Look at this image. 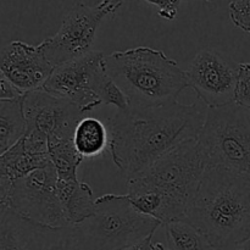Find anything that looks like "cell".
<instances>
[{
	"mask_svg": "<svg viewBox=\"0 0 250 250\" xmlns=\"http://www.w3.org/2000/svg\"><path fill=\"white\" fill-rule=\"evenodd\" d=\"M249 109H250V104H249Z\"/></svg>",
	"mask_w": 250,
	"mask_h": 250,
	"instance_id": "29",
	"label": "cell"
},
{
	"mask_svg": "<svg viewBox=\"0 0 250 250\" xmlns=\"http://www.w3.org/2000/svg\"><path fill=\"white\" fill-rule=\"evenodd\" d=\"M49 155L58 178H77V171L84 158L76 149L73 139L49 144Z\"/></svg>",
	"mask_w": 250,
	"mask_h": 250,
	"instance_id": "19",
	"label": "cell"
},
{
	"mask_svg": "<svg viewBox=\"0 0 250 250\" xmlns=\"http://www.w3.org/2000/svg\"><path fill=\"white\" fill-rule=\"evenodd\" d=\"M104 65L132 107L170 104L188 87L186 71L163 50L149 46L114 51L105 55Z\"/></svg>",
	"mask_w": 250,
	"mask_h": 250,
	"instance_id": "4",
	"label": "cell"
},
{
	"mask_svg": "<svg viewBox=\"0 0 250 250\" xmlns=\"http://www.w3.org/2000/svg\"><path fill=\"white\" fill-rule=\"evenodd\" d=\"M58 192L70 225H77L95 211V198L88 183L77 178H58Z\"/></svg>",
	"mask_w": 250,
	"mask_h": 250,
	"instance_id": "15",
	"label": "cell"
},
{
	"mask_svg": "<svg viewBox=\"0 0 250 250\" xmlns=\"http://www.w3.org/2000/svg\"><path fill=\"white\" fill-rule=\"evenodd\" d=\"M167 250H217L199 229L186 219L165 225Z\"/></svg>",
	"mask_w": 250,
	"mask_h": 250,
	"instance_id": "18",
	"label": "cell"
},
{
	"mask_svg": "<svg viewBox=\"0 0 250 250\" xmlns=\"http://www.w3.org/2000/svg\"><path fill=\"white\" fill-rule=\"evenodd\" d=\"M244 32H248V33H250V22H249L248 26H247L246 28H244Z\"/></svg>",
	"mask_w": 250,
	"mask_h": 250,
	"instance_id": "28",
	"label": "cell"
},
{
	"mask_svg": "<svg viewBox=\"0 0 250 250\" xmlns=\"http://www.w3.org/2000/svg\"><path fill=\"white\" fill-rule=\"evenodd\" d=\"M23 250H80L73 226L49 227L20 216L6 207Z\"/></svg>",
	"mask_w": 250,
	"mask_h": 250,
	"instance_id": "13",
	"label": "cell"
},
{
	"mask_svg": "<svg viewBox=\"0 0 250 250\" xmlns=\"http://www.w3.org/2000/svg\"><path fill=\"white\" fill-rule=\"evenodd\" d=\"M104 58V53L92 50L81 58L55 66L42 89L59 99L72 103L84 115L93 111L103 105L93 92V77Z\"/></svg>",
	"mask_w": 250,
	"mask_h": 250,
	"instance_id": "11",
	"label": "cell"
},
{
	"mask_svg": "<svg viewBox=\"0 0 250 250\" xmlns=\"http://www.w3.org/2000/svg\"><path fill=\"white\" fill-rule=\"evenodd\" d=\"M217 250H250V239L246 242H242V243L234 244V246L227 247L224 249H217Z\"/></svg>",
	"mask_w": 250,
	"mask_h": 250,
	"instance_id": "27",
	"label": "cell"
},
{
	"mask_svg": "<svg viewBox=\"0 0 250 250\" xmlns=\"http://www.w3.org/2000/svg\"><path fill=\"white\" fill-rule=\"evenodd\" d=\"M93 92L98 95L102 104L114 105L119 111H125L131 107V102L124 90L116 84L105 68L104 60L97 67L93 77Z\"/></svg>",
	"mask_w": 250,
	"mask_h": 250,
	"instance_id": "20",
	"label": "cell"
},
{
	"mask_svg": "<svg viewBox=\"0 0 250 250\" xmlns=\"http://www.w3.org/2000/svg\"><path fill=\"white\" fill-rule=\"evenodd\" d=\"M22 94L19 89L14 87L6 78L0 77V100H11L22 98Z\"/></svg>",
	"mask_w": 250,
	"mask_h": 250,
	"instance_id": "25",
	"label": "cell"
},
{
	"mask_svg": "<svg viewBox=\"0 0 250 250\" xmlns=\"http://www.w3.org/2000/svg\"><path fill=\"white\" fill-rule=\"evenodd\" d=\"M186 220L216 249L250 239V178L224 167H207Z\"/></svg>",
	"mask_w": 250,
	"mask_h": 250,
	"instance_id": "3",
	"label": "cell"
},
{
	"mask_svg": "<svg viewBox=\"0 0 250 250\" xmlns=\"http://www.w3.org/2000/svg\"><path fill=\"white\" fill-rule=\"evenodd\" d=\"M198 146L207 167H224L250 178V109L236 103L210 107Z\"/></svg>",
	"mask_w": 250,
	"mask_h": 250,
	"instance_id": "6",
	"label": "cell"
},
{
	"mask_svg": "<svg viewBox=\"0 0 250 250\" xmlns=\"http://www.w3.org/2000/svg\"><path fill=\"white\" fill-rule=\"evenodd\" d=\"M207 165L192 139L176 146L148 168L127 180L129 202L141 214L161 222L186 219Z\"/></svg>",
	"mask_w": 250,
	"mask_h": 250,
	"instance_id": "2",
	"label": "cell"
},
{
	"mask_svg": "<svg viewBox=\"0 0 250 250\" xmlns=\"http://www.w3.org/2000/svg\"><path fill=\"white\" fill-rule=\"evenodd\" d=\"M23 111L27 121L24 146L34 155L49 154V144L73 139L76 127L84 117L75 104L44 89L23 95Z\"/></svg>",
	"mask_w": 250,
	"mask_h": 250,
	"instance_id": "7",
	"label": "cell"
},
{
	"mask_svg": "<svg viewBox=\"0 0 250 250\" xmlns=\"http://www.w3.org/2000/svg\"><path fill=\"white\" fill-rule=\"evenodd\" d=\"M0 250H23L14 224L4 208H0Z\"/></svg>",
	"mask_w": 250,
	"mask_h": 250,
	"instance_id": "21",
	"label": "cell"
},
{
	"mask_svg": "<svg viewBox=\"0 0 250 250\" xmlns=\"http://www.w3.org/2000/svg\"><path fill=\"white\" fill-rule=\"evenodd\" d=\"M238 63L215 49H203L186 70L188 87L209 107L234 103L238 82Z\"/></svg>",
	"mask_w": 250,
	"mask_h": 250,
	"instance_id": "10",
	"label": "cell"
},
{
	"mask_svg": "<svg viewBox=\"0 0 250 250\" xmlns=\"http://www.w3.org/2000/svg\"><path fill=\"white\" fill-rule=\"evenodd\" d=\"M122 250H167V249H166V246H164L163 243L154 242V234H151V236L144 238L143 241L132 244V246L127 247V248Z\"/></svg>",
	"mask_w": 250,
	"mask_h": 250,
	"instance_id": "26",
	"label": "cell"
},
{
	"mask_svg": "<svg viewBox=\"0 0 250 250\" xmlns=\"http://www.w3.org/2000/svg\"><path fill=\"white\" fill-rule=\"evenodd\" d=\"M95 211L73 225L80 250H122L143 241L161 227L160 221L134 209L127 194H105Z\"/></svg>",
	"mask_w": 250,
	"mask_h": 250,
	"instance_id": "5",
	"label": "cell"
},
{
	"mask_svg": "<svg viewBox=\"0 0 250 250\" xmlns=\"http://www.w3.org/2000/svg\"><path fill=\"white\" fill-rule=\"evenodd\" d=\"M229 17L234 26L244 31L250 22V0H232L229 2Z\"/></svg>",
	"mask_w": 250,
	"mask_h": 250,
	"instance_id": "23",
	"label": "cell"
},
{
	"mask_svg": "<svg viewBox=\"0 0 250 250\" xmlns=\"http://www.w3.org/2000/svg\"><path fill=\"white\" fill-rule=\"evenodd\" d=\"M54 66L39 45L12 41L0 53V72L22 94L43 88Z\"/></svg>",
	"mask_w": 250,
	"mask_h": 250,
	"instance_id": "12",
	"label": "cell"
},
{
	"mask_svg": "<svg viewBox=\"0 0 250 250\" xmlns=\"http://www.w3.org/2000/svg\"><path fill=\"white\" fill-rule=\"evenodd\" d=\"M238 82L236 88V98L234 103L241 106L248 107L250 104V63H238Z\"/></svg>",
	"mask_w": 250,
	"mask_h": 250,
	"instance_id": "22",
	"label": "cell"
},
{
	"mask_svg": "<svg viewBox=\"0 0 250 250\" xmlns=\"http://www.w3.org/2000/svg\"><path fill=\"white\" fill-rule=\"evenodd\" d=\"M76 149L83 158H94L109 146V128L95 117H83L73 136Z\"/></svg>",
	"mask_w": 250,
	"mask_h": 250,
	"instance_id": "17",
	"label": "cell"
},
{
	"mask_svg": "<svg viewBox=\"0 0 250 250\" xmlns=\"http://www.w3.org/2000/svg\"><path fill=\"white\" fill-rule=\"evenodd\" d=\"M27 132L23 97L0 100V153H5L21 141Z\"/></svg>",
	"mask_w": 250,
	"mask_h": 250,
	"instance_id": "16",
	"label": "cell"
},
{
	"mask_svg": "<svg viewBox=\"0 0 250 250\" xmlns=\"http://www.w3.org/2000/svg\"><path fill=\"white\" fill-rule=\"evenodd\" d=\"M146 1L158 7L159 16L168 20V21H172L177 16L178 7H180L182 0H146Z\"/></svg>",
	"mask_w": 250,
	"mask_h": 250,
	"instance_id": "24",
	"label": "cell"
},
{
	"mask_svg": "<svg viewBox=\"0 0 250 250\" xmlns=\"http://www.w3.org/2000/svg\"><path fill=\"white\" fill-rule=\"evenodd\" d=\"M208 111L200 99L117 111L107 124L112 161L126 180L138 175L176 146L199 138Z\"/></svg>",
	"mask_w": 250,
	"mask_h": 250,
	"instance_id": "1",
	"label": "cell"
},
{
	"mask_svg": "<svg viewBox=\"0 0 250 250\" xmlns=\"http://www.w3.org/2000/svg\"><path fill=\"white\" fill-rule=\"evenodd\" d=\"M0 207L43 226H72L59 198L58 173L53 164L15 181L9 192L0 197Z\"/></svg>",
	"mask_w": 250,
	"mask_h": 250,
	"instance_id": "8",
	"label": "cell"
},
{
	"mask_svg": "<svg viewBox=\"0 0 250 250\" xmlns=\"http://www.w3.org/2000/svg\"><path fill=\"white\" fill-rule=\"evenodd\" d=\"M50 155H34L27 151L23 138L0 154V197H4L12 183L32 171L50 165Z\"/></svg>",
	"mask_w": 250,
	"mask_h": 250,
	"instance_id": "14",
	"label": "cell"
},
{
	"mask_svg": "<svg viewBox=\"0 0 250 250\" xmlns=\"http://www.w3.org/2000/svg\"><path fill=\"white\" fill-rule=\"evenodd\" d=\"M122 2L102 0L93 6L78 2L65 15L58 33L41 42L39 48L54 67L90 53L102 21L115 14Z\"/></svg>",
	"mask_w": 250,
	"mask_h": 250,
	"instance_id": "9",
	"label": "cell"
}]
</instances>
